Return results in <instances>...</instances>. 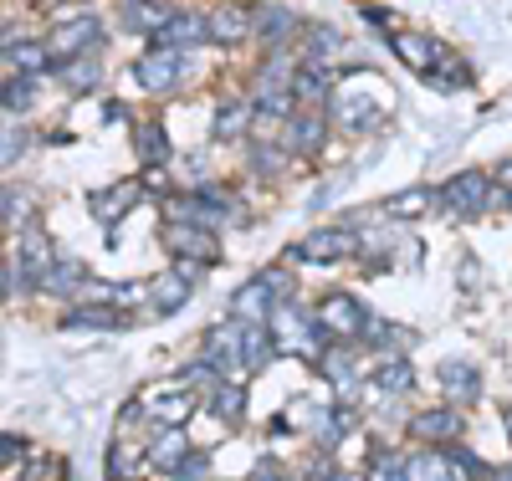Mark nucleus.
<instances>
[{"label":"nucleus","mask_w":512,"mask_h":481,"mask_svg":"<svg viewBox=\"0 0 512 481\" xmlns=\"http://www.w3.org/2000/svg\"><path fill=\"white\" fill-rule=\"evenodd\" d=\"M251 36L262 41L267 52H287L297 36H303V21H297L292 6H277V0H262L256 6V21H251Z\"/></svg>","instance_id":"14"},{"label":"nucleus","mask_w":512,"mask_h":481,"mask_svg":"<svg viewBox=\"0 0 512 481\" xmlns=\"http://www.w3.org/2000/svg\"><path fill=\"white\" fill-rule=\"evenodd\" d=\"M169 476H175V481H210V456L205 451H190Z\"/></svg>","instance_id":"47"},{"label":"nucleus","mask_w":512,"mask_h":481,"mask_svg":"<svg viewBox=\"0 0 512 481\" xmlns=\"http://www.w3.org/2000/svg\"><path fill=\"white\" fill-rule=\"evenodd\" d=\"M11 267H16V282H21V287H36V292H41V282L52 277V267H57V246H52V236H47V226H41V221L21 231Z\"/></svg>","instance_id":"8"},{"label":"nucleus","mask_w":512,"mask_h":481,"mask_svg":"<svg viewBox=\"0 0 512 481\" xmlns=\"http://www.w3.org/2000/svg\"><path fill=\"white\" fill-rule=\"evenodd\" d=\"M0 52H6L11 77H41V72H57V62H52V52H47V36H11Z\"/></svg>","instance_id":"24"},{"label":"nucleus","mask_w":512,"mask_h":481,"mask_svg":"<svg viewBox=\"0 0 512 481\" xmlns=\"http://www.w3.org/2000/svg\"><path fill=\"white\" fill-rule=\"evenodd\" d=\"M349 256H359V236L349 226H318L297 246H287V261H303V267H333V261Z\"/></svg>","instance_id":"5"},{"label":"nucleus","mask_w":512,"mask_h":481,"mask_svg":"<svg viewBox=\"0 0 512 481\" xmlns=\"http://www.w3.org/2000/svg\"><path fill=\"white\" fill-rule=\"evenodd\" d=\"M210 481H216V476H210Z\"/></svg>","instance_id":"55"},{"label":"nucleus","mask_w":512,"mask_h":481,"mask_svg":"<svg viewBox=\"0 0 512 481\" xmlns=\"http://www.w3.org/2000/svg\"><path fill=\"white\" fill-rule=\"evenodd\" d=\"M210 41V26H205V11H175L154 36L149 47H164V52H195Z\"/></svg>","instance_id":"17"},{"label":"nucleus","mask_w":512,"mask_h":481,"mask_svg":"<svg viewBox=\"0 0 512 481\" xmlns=\"http://www.w3.org/2000/svg\"><path fill=\"white\" fill-rule=\"evenodd\" d=\"M241 328H246V323L231 318V323H221V328H210V333H205V364L216 369L221 379L246 374V369H241Z\"/></svg>","instance_id":"20"},{"label":"nucleus","mask_w":512,"mask_h":481,"mask_svg":"<svg viewBox=\"0 0 512 481\" xmlns=\"http://www.w3.org/2000/svg\"><path fill=\"white\" fill-rule=\"evenodd\" d=\"M159 241H164L169 256H175V267H180V272L216 267V261L226 256V251H221V231H205V226H164Z\"/></svg>","instance_id":"3"},{"label":"nucleus","mask_w":512,"mask_h":481,"mask_svg":"<svg viewBox=\"0 0 512 481\" xmlns=\"http://www.w3.org/2000/svg\"><path fill=\"white\" fill-rule=\"evenodd\" d=\"M446 461H451V471L456 476H472V481H492V466L466 446V441H456V446H446Z\"/></svg>","instance_id":"43"},{"label":"nucleus","mask_w":512,"mask_h":481,"mask_svg":"<svg viewBox=\"0 0 512 481\" xmlns=\"http://www.w3.org/2000/svg\"><path fill=\"white\" fill-rule=\"evenodd\" d=\"M502 430H507V441H512V400L502 405Z\"/></svg>","instance_id":"52"},{"label":"nucleus","mask_w":512,"mask_h":481,"mask_svg":"<svg viewBox=\"0 0 512 481\" xmlns=\"http://www.w3.org/2000/svg\"><path fill=\"white\" fill-rule=\"evenodd\" d=\"M313 313H318V323H323V333L333 343H359V333L369 323V308H364L354 292H328Z\"/></svg>","instance_id":"11"},{"label":"nucleus","mask_w":512,"mask_h":481,"mask_svg":"<svg viewBox=\"0 0 512 481\" xmlns=\"http://www.w3.org/2000/svg\"><path fill=\"white\" fill-rule=\"evenodd\" d=\"M251 21H256L251 0H221L216 11H205V26H210L216 47H241V41H251Z\"/></svg>","instance_id":"16"},{"label":"nucleus","mask_w":512,"mask_h":481,"mask_svg":"<svg viewBox=\"0 0 512 481\" xmlns=\"http://www.w3.org/2000/svg\"><path fill=\"white\" fill-rule=\"evenodd\" d=\"M103 21L93 16V11H82V16H72V21H62V26H52V36H47V52H52V62L62 67V62H72V57H98V47H103Z\"/></svg>","instance_id":"7"},{"label":"nucleus","mask_w":512,"mask_h":481,"mask_svg":"<svg viewBox=\"0 0 512 481\" xmlns=\"http://www.w3.org/2000/svg\"><path fill=\"white\" fill-rule=\"evenodd\" d=\"M492 205H502V210H512V185H497V195H492Z\"/></svg>","instance_id":"51"},{"label":"nucleus","mask_w":512,"mask_h":481,"mask_svg":"<svg viewBox=\"0 0 512 481\" xmlns=\"http://www.w3.org/2000/svg\"><path fill=\"white\" fill-rule=\"evenodd\" d=\"M200 405L210 410V415H221V425H241L246 420V389L236 384V379H216V384H210L205 389V395H200Z\"/></svg>","instance_id":"30"},{"label":"nucleus","mask_w":512,"mask_h":481,"mask_svg":"<svg viewBox=\"0 0 512 481\" xmlns=\"http://www.w3.org/2000/svg\"><path fill=\"white\" fill-rule=\"evenodd\" d=\"M139 456L144 451H134V441H123V435H118V441L108 446V481H128L134 466H139Z\"/></svg>","instance_id":"45"},{"label":"nucleus","mask_w":512,"mask_h":481,"mask_svg":"<svg viewBox=\"0 0 512 481\" xmlns=\"http://www.w3.org/2000/svg\"><path fill=\"white\" fill-rule=\"evenodd\" d=\"M492 481H512V466H502V471H492Z\"/></svg>","instance_id":"53"},{"label":"nucleus","mask_w":512,"mask_h":481,"mask_svg":"<svg viewBox=\"0 0 512 481\" xmlns=\"http://www.w3.org/2000/svg\"><path fill=\"white\" fill-rule=\"evenodd\" d=\"M492 195H497V180L487 169H461V174H451V180L436 190V205L461 215V221H472V215L492 210Z\"/></svg>","instance_id":"4"},{"label":"nucleus","mask_w":512,"mask_h":481,"mask_svg":"<svg viewBox=\"0 0 512 481\" xmlns=\"http://www.w3.org/2000/svg\"><path fill=\"white\" fill-rule=\"evenodd\" d=\"M128 481H139V476H128Z\"/></svg>","instance_id":"54"},{"label":"nucleus","mask_w":512,"mask_h":481,"mask_svg":"<svg viewBox=\"0 0 512 481\" xmlns=\"http://www.w3.org/2000/svg\"><path fill=\"white\" fill-rule=\"evenodd\" d=\"M31 149V128L16 123V118H0V164H11Z\"/></svg>","instance_id":"44"},{"label":"nucleus","mask_w":512,"mask_h":481,"mask_svg":"<svg viewBox=\"0 0 512 481\" xmlns=\"http://www.w3.org/2000/svg\"><path fill=\"white\" fill-rule=\"evenodd\" d=\"M272 308H277V292H272V282H267L262 272L246 277V282L231 292V318H236V323H267Z\"/></svg>","instance_id":"22"},{"label":"nucleus","mask_w":512,"mask_h":481,"mask_svg":"<svg viewBox=\"0 0 512 481\" xmlns=\"http://www.w3.org/2000/svg\"><path fill=\"white\" fill-rule=\"evenodd\" d=\"M134 154H139V164H144V169H154V164H169V159H175V139H169V128H164L159 118L134 123Z\"/></svg>","instance_id":"29"},{"label":"nucleus","mask_w":512,"mask_h":481,"mask_svg":"<svg viewBox=\"0 0 512 481\" xmlns=\"http://www.w3.org/2000/svg\"><path fill=\"white\" fill-rule=\"evenodd\" d=\"M267 333H272V343H277V359L282 354H303V359H323V348L333 343L328 333H323V323H318V313L313 308H303L297 297H287V302H277L272 308V318H267Z\"/></svg>","instance_id":"2"},{"label":"nucleus","mask_w":512,"mask_h":481,"mask_svg":"<svg viewBox=\"0 0 512 481\" xmlns=\"http://www.w3.org/2000/svg\"><path fill=\"white\" fill-rule=\"evenodd\" d=\"M144 415H154V425H185L195 410H200V395L195 389H185V384H159V389H149V400L139 405Z\"/></svg>","instance_id":"18"},{"label":"nucleus","mask_w":512,"mask_h":481,"mask_svg":"<svg viewBox=\"0 0 512 481\" xmlns=\"http://www.w3.org/2000/svg\"><path fill=\"white\" fill-rule=\"evenodd\" d=\"M190 292H195V277L190 272H164V277H154L149 287H144V313H149V323L154 318H175L185 302H190Z\"/></svg>","instance_id":"15"},{"label":"nucleus","mask_w":512,"mask_h":481,"mask_svg":"<svg viewBox=\"0 0 512 481\" xmlns=\"http://www.w3.org/2000/svg\"><path fill=\"white\" fill-rule=\"evenodd\" d=\"M436 205V190L431 185H415V190H400L395 200H384V215H395V221H410V215H425Z\"/></svg>","instance_id":"42"},{"label":"nucleus","mask_w":512,"mask_h":481,"mask_svg":"<svg viewBox=\"0 0 512 481\" xmlns=\"http://www.w3.org/2000/svg\"><path fill=\"white\" fill-rule=\"evenodd\" d=\"M272 359H277V343H272L267 323H246L241 328V369L246 374H262Z\"/></svg>","instance_id":"37"},{"label":"nucleus","mask_w":512,"mask_h":481,"mask_svg":"<svg viewBox=\"0 0 512 481\" xmlns=\"http://www.w3.org/2000/svg\"><path fill=\"white\" fill-rule=\"evenodd\" d=\"M134 323H144V318L118 308V302H72L57 318L62 333H118V328H134Z\"/></svg>","instance_id":"12"},{"label":"nucleus","mask_w":512,"mask_h":481,"mask_svg":"<svg viewBox=\"0 0 512 481\" xmlns=\"http://www.w3.org/2000/svg\"><path fill=\"white\" fill-rule=\"evenodd\" d=\"M11 292H16V267H11L6 256H0V302H6Z\"/></svg>","instance_id":"50"},{"label":"nucleus","mask_w":512,"mask_h":481,"mask_svg":"<svg viewBox=\"0 0 512 481\" xmlns=\"http://www.w3.org/2000/svg\"><path fill=\"white\" fill-rule=\"evenodd\" d=\"M436 379H441L446 405H477V400H482V369H477L472 359H446V364L436 369Z\"/></svg>","instance_id":"23"},{"label":"nucleus","mask_w":512,"mask_h":481,"mask_svg":"<svg viewBox=\"0 0 512 481\" xmlns=\"http://www.w3.org/2000/svg\"><path fill=\"white\" fill-rule=\"evenodd\" d=\"M369 384H374V395H410V389H415V364L405 354H384L374 364Z\"/></svg>","instance_id":"32"},{"label":"nucleus","mask_w":512,"mask_h":481,"mask_svg":"<svg viewBox=\"0 0 512 481\" xmlns=\"http://www.w3.org/2000/svg\"><path fill=\"white\" fill-rule=\"evenodd\" d=\"M139 200H144V185H139V180H118V185L88 195V210H93V221H98L103 231H118V221H123V215L134 210Z\"/></svg>","instance_id":"19"},{"label":"nucleus","mask_w":512,"mask_h":481,"mask_svg":"<svg viewBox=\"0 0 512 481\" xmlns=\"http://www.w3.org/2000/svg\"><path fill=\"white\" fill-rule=\"evenodd\" d=\"M369 476H374V481H400V476H405V456L390 451V446H374V451H369Z\"/></svg>","instance_id":"46"},{"label":"nucleus","mask_w":512,"mask_h":481,"mask_svg":"<svg viewBox=\"0 0 512 481\" xmlns=\"http://www.w3.org/2000/svg\"><path fill=\"white\" fill-rule=\"evenodd\" d=\"M169 16H175V6H169V0H123V6H118V21H123L128 31H139V36H154Z\"/></svg>","instance_id":"33"},{"label":"nucleus","mask_w":512,"mask_h":481,"mask_svg":"<svg viewBox=\"0 0 512 481\" xmlns=\"http://www.w3.org/2000/svg\"><path fill=\"white\" fill-rule=\"evenodd\" d=\"M410 338H415L410 328H395L390 318H379V313H369V323H364V333H359V343L374 348L379 359H384V354H405V343H410Z\"/></svg>","instance_id":"36"},{"label":"nucleus","mask_w":512,"mask_h":481,"mask_svg":"<svg viewBox=\"0 0 512 481\" xmlns=\"http://www.w3.org/2000/svg\"><path fill=\"white\" fill-rule=\"evenodd\" d=\"M134 82L154 98H169L175 87L185 82V52H164V47H149L139 62H134Z\"/></svg>","instance_id":"13"},{"label":"nucleus","mask_w":512,"mask_h":481,"mask_svg":"<svg viewBox=\"0 0 512 481\" xmlns=\"http://www.w3.org/2000/svg\"><path fill=\"white\" fill-rule=\"evenodd\" d=\"M400 481H456V471H451L446 451L420 446V451H410V456H405V476H400Z\"/></svg>","instance_id":"39"},{"label":"nucleus","mask_w":512,"mask_h":481,"mask_svg":"<svg viewBox=\"0 0 512 481\" xmlns=\"http://www.w3.org/2000/svg\"><path fill=\"white\" fill-rule=\"evenodd\" d=\"M318 374L349 400L354 389H359V359H354V348H349V343H328L323 359H318Z\"/></svg>","instance_id":"27"},{"label":"nucleus","mask_w":512,"mask_h":481,"mask_svg":"<svg viewBox=\"0 0 512 481\" xmlns=\"http://www.w3.org/2000/svg\"><path fill=\"white\" fill-rule=\"evenodd\" d=\"M251 123H256L251 98H226L216 108V118H210V139H216V144H241L251 134Z\"/></svg>","instance_id":"26"},{"label":"nucleus","mask_w":512,"mask_h":481,"mask_svg":"<svg viewBox=\"0 0 512 481\" xmlns=\"http://www.w3.org/2000/svg\"><path fill=\"white\" fill-rule=\"evenodd\" d=\"M384 41H390V52L410 67V72H420L425 82H431L436 72H441V62L451 57V47L441 36H431V31H410V26H400V31H384Z\"/></svg>","instance_id":"6"},{"label":"nucleus","mask_w":512,"mask_h":481,"mask_svg":"<svg viewBox=\"0 0 512 481\" xmlns=\"http://www.w3.org/2000/svg\"><path fill=\"white\" fill-rule=\"evenodd\" d=\"M328 93H333V72L313 67V62H297V72H292V103L297 108H328Z\"/></svg>","instance_id":"28"},{"label":"nucleus","mask_w":512,"mask_h":481,"mask_svg":"<svg viewBox=\"0 0 512 481\" xmlns=\"http://www.w3.org/2000/svg\"><path fill=\"white\" fill-rule=\"evenodd\" d=\"M36 93H41V77H11V82H0V113H6V118L31 113Z\"/></svg>","instance_id":"41"},{"label":"nucleus","mask_w":512,"mask_h":481,"mask_svg":"<svg viewBox=\"0 0 512 481\" xmlns=\"http://www.w3.org/2000/svg\"><path fill=\"white\" fill-rule=\"evenodd\" d=\"M303 57L297 62H313V67H333L338 62V52H344V31H333V26H323V21H313V26H303Z\"/></svg>","instance_id":"31"},{"label":"nucleus","mask_w":512,"mask_h":481,"mask_svg":"<svg viewBox=\"0 0 512 481\" xmlns=\"http://www.w3.org/2000/svg\"><path fill=\"white\" fill-rule=\"evenodd\" d=\"M190 195L205 205V215H210V226H216V231H221V226H231V221H241V215H246V210L236 205V190H231V185H195Z\"/></svg>","instance_id":"35"},{"label":"nucleus","mask_w":512,"mask_h":481,"mask_svg":"<svg viewBox=\"0 0 512 481\" xmlns=\"http://www.w3.org/2000/svg\"><path fill=\"white\" fill-rule=\"evenodd\" d=\"M195 446H190V435H185V425H154V441L144 446V461L154 466V471H175L185 456H190Z\"/></svg>","instance_id":"25"},{"label":"nucleus","mask_w":512,"mask_h":481,"mask_svg":"<svg viewBox=\"0 0 512 481\" xmlns=\"http://www.w3.org/2000/svg\"><path fill=\"white\" fill-rule=\"evenodd\" d=\"M461 435H466V410L461 405H425V410L410 415V441H420V446L446 451V446L461 441Z\"/></svg>","instance_id":"10"},{"label":"nucleus","mask_w":512,"mask_h":481,"mask_svg":"<svg viewBox=\"0 0 512 481\" xmlns=\"http://www.w3.org/2000/svg\"><path fill=\"white\" fill-rule=\"evenodd\" d=\"M354 430H359V410H354V400H338V405H328V410L313 415V441H318V451H328V456L344 446Z\"/></svg>","instance_id":"21"},{"label":"nucleus","mask_w":512,"mask_h":481,"mask_svg":"<svg viewBox=\"0 0 512 481\" xmlns=\"http://www.w3.org/2000/svg\"><path fill=\"white\" fill-rule=\"evenodd\" d=\"M57 77H62L67 93H98L103 87V62L98 57H72V62L57 67Z\"/></svg>","instance_id":"40"},{"label":"nucleus","mask_w":512,"mask_h":481,"mask_svg":"<svg viewBox=\"0 0 512 481\" xmlns=\"http://www.w3.org/2000/svg\"><path fill=\"white\" fill-rule=\"evenodd\" d=\"M359 16H364L369 26H395V31H400V16L384 11V6H369V0H359Z\"/></svg>","instance_id":"49"},{"label":"nucleus","mask_w":512,"mask_h":481,"mask_svg":"<svg viewBox=\"0 0 512 481\" xmlns=\"http://www.w3.org/2000/svg\"><path fill=\"white\" fill-rule=\"evenodd\" d=\"M93 287V277H88V267L82 261H72V256H57V267H52V277L41 282V292H52V297H82Z\"/></svg>","instance_id":"38"},{"label":"nucleus","mask_w":512,"mask_h":481,"mask_svg":"<svg viewBox=\"0 0 512 481\" xmlns=\"http://www.w3.org/2000/svg\"><path fill=\"white\" fill-rule=\"evenodd\" d=\"M282 134H277V144L292 154V159H308V154H323V144H328V113L323 108H292L282 123Z\"/></svg>","instance_id":"9"},{"label":"nucleus","mask_w":512,"mask_h":481,"mask_svg":"<svg viewBox=\"0 0 512 481\" xmlns=\"http://www.w3.org/2000/svg\"><path fill=\"white\" fill-rule=\"evenodd\" d=\"M287 164H292V154L277 139H251L246 144V169L256 174V180H282Z\"/></svg>","instance_id":"34"},{"label":"nucleus","mask_w":512,"mask_h":481,"mask_svg":"<svg viewBox=\"0 0 512 481\" xmlns=\"http://www.w3.org/2000/svg\"><path fill=\"white\" fill-rule=\"evenodd\" d=\"M21 456H26V441H21V435H0V471H11Z\"/></svg>","instance_id":"48"},{"label":"nucleus","mask_w":512,"mask_h":481,"mask_svg":"<svg viewBox=\"0 0 512 481\" xmlns=\"http://www.w3.org/2000/svg\"><path fill=\"white\" fill-rule=\"evenodd\" d=\"M395 108V93L384 87L374 72L354 67L344 77H333V93H328V123L349 128V134H374V128L384 123V113Z\"/></svg>","instance_id":"1"}]
</instances>
